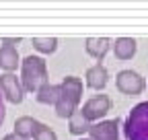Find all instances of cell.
I'll list each match as a JSON object with an SVG mask.
<instances>
[{"label":"cell","mask_w":148,"mask_h":140,"mask_svg":"<svg viewBox=\"0 0 148 140\" xmlns=\"http://www.w3.org/2000/svg\"><path fill=\"white\" fill-rule=\"evenodd\" d=\"M111 107V99L107 95H95V97H90L84 105H82V109H78L88 121H99L101 117L107 115Z\"/></svg>","instance_id":"obj_5"},{"label":"cell","mask_w":148,"mask_h":140,"mask_svg":"<svg viewBox=\"0 0 148 140\" xmlns=\"http://www.w3.org/2000/svg\"><path fill=\"white\" fill-rule=\"evenodd\" d=\"M33 140H58V136H56V132L49 126L39 124L37 130H35V134H33Z\"/></svg>","instance_id":"obj_16"},{"label":"cell","mask_w":148,"mask_h":140,"mask_svg":"<svg viewBox=\"0 0 148 140\" xmlns=\"http://www.w3.org/2000/svg\"><path fill=\"white\" fill-rule=\"evenodd\" d=\"M80 140H88V138H80Z\"/></svg>","instance_id":"obj_20"},{"label":"cell","mask_w":148,"mask_h":140,"mask_svg":"<svg viewBox=\"0 0 148 140\" xmlns=\"http://www.w3.org/2000/svg\"><path fill=\"white\" fill-rule=\"evenodd\" d=\"M18 41H21V37H4V39H2L4 45H12V47H14Z\"/></svg>","instance_id":"obj_18"},{"label":"cell","mask_w":148,"mask_h":140,"mask_svg":"<svg viewBox=\"0 0 148 140\" xmlns=\"http://www.w3.org/2000/svg\"><path fill=\"white\" fill-rule=\"evenodd\" d=\"M18 64H21V60H18L16 47H12V45L0 47V68H4L6 72H12V70H16Z\"/></svg>","instance_id":"obj_12"},{"label":"cell","mask_w":148,"mask_h":140,"mask_svg":"<svg viewBox=\"0 0 148 140\" xmlns=\"http://www.w3.org/2000/svg\"><path fill=\"white\" fill-rule=\"evenodd\" d=\"M88 128H90V121H88L80 111H76V113L68 119V130H70V134H74V136L88 134Z\"/></svg>","instance_id":"obj_14"},{"label":"cell","mask_w":148,"mask_h":140,"mask_svg":"<svg viewBox=\"0 0 148 140\" xmlns=\"http://www.w3.org/2000/svg\"><path fill=\"white\" fill-rule=\"evenodd\" d=\"M33 47L41 54H53L58 49V39L56 37H33Z\"/></svg>","instance_id":"obj_15"},{"label":"cell","mask_w":148,"mask_h":140,"mask_svg":"<svg viewBox=\"0 0 148 140\" xmlns=\"http://www.w3.org/2000/svg\"><path fill=\"white\" fill-rule=\"evenodd\" d=\"M0 93H2V97L14 105H18L23 101L25 97V89L21 84V78H16L12 72H6L0 76Z\"/></svg>","instance_id":"obj_6"},{"label":"cell","mask_w":148,"mask_h":140,"mask_svg":"<svg viewBox=\"0 0 148 140\" xmlns=\"http://www.w3.org/2000/svg\"><path fill=\"white\" fill-rule=\"evenodd\" d=\"M84 47H86V54L88 56H92L95 60L101 62L105 58V54L109 51V47H111V41L107 37H88Z\"/></svg>","instance_id":"obj_9"},{"label":"cell","mask_w":148,"mask_h":140,"mask_svg":"<svg viewBox=\"0 0 148 140\" xmlns=\"http://www.w3.org/2000/svg\"><path fill=\"white\" fill-rule=\"evenodd\" d=\"M58 97H60V84H51V82H47L45 86H41L35 93V99L43 105H56L58 103Z\"/></svg>","instance_id":"obj_13"},{"label":"cell","mask_w":148,"mask_h":140,"mask_svg":"<svg viewBox=\"0 0 148 140\" xmlns=\"http://www.w3.org/2000/svg\"><path fill=\"white\" fill-rule=\"evenodd\" d=\"M2 140H27V138H23V136H18V134H14V132H10V134H6Z\"/></svg>","instance_id":"obj_19"},{"label":"cell","mask_w":148,"mask_h":140,"mask_svg":"<svg viewBox=\"0 0 148 140\" xmlns=\"http://www.w3.org/2000/svg\"><path fill=\"white\" fill-rule=\"evenodd\" d=\"M125 140H148V101L138 103L123 121Z\"/></svg>","instance_id":"obj_3"},{"label":"cell","mask_w":148,"mask_h":140,"mask_svg":"<svg viewBox=\"0 0 148 140\" xmlns=\"http://www.w3.org/2000/svg\"><path fill=\"white\" fill-rule=\"evenodd\" d=\"M47 82H49V76H47L45 60L39 58V56H27L21 62V84H23V89L29 91V93H37Z\"/></svg>","instance_id":"obj_2"},{"label":"cell","mask_w":148,"mask_h":140,"mask_svg":"<svg viewBox=\"0 0 148 140\" xmlns=\"http://www.w3.org/2000/svg\"><path fill=\"white\" fill-rule=\"evenodd\" d=\"M39 124H41L39 119H35L31 115H23V117H18L14 121V134H18V136H23V138L29 140V138H33V134H35V130H37Z\"/></svg>","instance_id":"obj_11"},{"label":"cell","mask_w":148,"mask_h":140,"mask_svg":"<svg viewBox=\"0 0 148 140\" xmlns=\"http://www.w3.org/2000/svg\"><path fill=\"white\" fill-rule=\"evenodd\" d=\"M88 140H119V119H105L90 124Z\"/></svg>","instance_id":"obj_7"},{"label":"cell","mask_w":148,"mask_h":140,"mask_svg":"<svg viewBox=\"0 0 148 140\" xmlns=\"http://www.w3.org/2000/svg\"><path fill=\"white\" fill-rule=\"evenodd\" d=\"M80 99H82V80L78 76H66L60 82V97H58V103H56L58 117L70 119L78 111Z\"/></svg>","instance_id":"obj_1"},{"label":"cell","mask_w":148,"mask_h":140,"mask_svg":"<svg viewBox=\"0 0 148 140\" xmlns=\"http://www.w3.org/2000/svg\"><path fill=\"white\" fill-rule=\"evenodd\" d=\"M115 86L117 91L123 95H140L146 86V80L142 74H138L136 70H121V72L115 76Z\"/></svg>","instance_id":"obj_4"},{"label":"cell","mask_w":148,"mask_h":140,"mask_svg":"<svg viewBox=\"0 0 148 140\" xmlns=\"http://www.w3.org/2000/svg\"><path fill=\"white\" fill-rule=\"evenodd\" d=\"M86 86L88 89H95V91H103L107 86V80H109V72L103 64H95L86 70Z\"/></svg>","instance_id":"obj_8"},{"label":"cell","mask_w":148,"mask_h":140,"mask_svg":"<svg viewBox=\"0 0 148 140\" xmlns=\"http://www.w3.org/2000/svg\"><path fill=\"white\" fill-rule=\"evenodd\" d=\"M4 117H6V107H4V97H2V93H0V126H2Z\"/></svg>","instance_id":"obj_17"},{"label":"cell","mask_w":148,"mask_h":140,"mask_svg":"<svg viewBox=\"0 0 148 140\" xmlns=\"http://www.w3.org/2000/svg\"><path fill=\"white\" fill-rule=\"evenodd\" d=\"M113 54L117 60H130L136 54V41L132 37H119L113 43Z\"/></svg>","instance_id":"obj_10"}]
</instances>
